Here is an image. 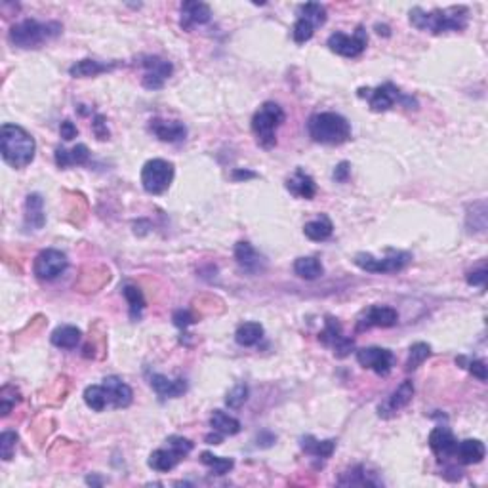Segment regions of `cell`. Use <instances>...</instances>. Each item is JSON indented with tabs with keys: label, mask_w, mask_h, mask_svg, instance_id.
<instances>
[{
	"label": "cell",
	"mask_w": 488,
	"mask_h": 488,
	"mask_svg": "<svg viewBox=\"0 0 488 488\" xmlns=\"http://www.w3.org/2000/svg\"><path fill=\"white\" fill-rule=\"evenodd\" d=\"M469 10L465 6H450L437 8L431 12H425L424 8H412L410 10V24L419 31L431 33V35H441L447 31H464L467 27Z\"/></svg>",
	"instance_id": "6da1fadb"
},
{
	"label": "cell",
	"mask_w": 488,
	"mask_h": 488,
	"mask_svg": "<svg viewBox=\"0 0 488 488\" xmlns=\"http://www.w3.org/2000/svg\"><path fill=\"white\" fill-rule=\"evenodd\" d=\"M0 153L12 168L29 166L36 153L33 136L18 124H4L0 130Z\"/></svg>",
	"instance_id": "7a4b0ae2"
},
{
	"label": "cell",
	"mask_w": 488,
	"mask_h": 488,
	"mask_svg": "<svg viewBox=\"0 0 488 488\" xmlns=\"http://www.w3.org/2000/svg\"><path fill=\"white\" fill-rule=\"evenodd\" d=\"M311 139L322 145H342L351 139V124L338 113H317L307 122Z\"/></svg>",
	"instance_id": "3957f363"
},
{
	"label": "cell",
	"mask_w": 488,
	"mask_h": 488,
	"mask_svg": "<svg viewBox=\"0 0 488 488\" xmlns=\"http://www.w3.org/2000/svg\"><path fill=\"white\" fill-rule=\"evenodd\" d=\"M64 27L58 21H46L41 24L36 19H24L12 27L10 31V42L14 46L31 50V48H41L42 44L54 41L61 35Z\"/></svg>",
	"instance_id": "277c9868"
},
{
	"label": "cell",
	"mask_w": 488,
	"mask_h": 488,
	"mask_svg": "<svg viewBox=\"0 0 488 488\" xmlns=\"http://www.w3.org/2000/svg\"><path fill=\"white\" fill-rule=\"evenodd\" d=\"M287 115L279 104L275 101H265L252 119V132L256 136L259 147L273 149L277 145V128L284 122Z\"/></svg>",
	"instance_id": "5b68a950"
},
{
	"label": "cell",
	"mask_w": 488,
	"mask_h": 488,
	"mask_svg": "<svg viewBox=\"0 0 488 488\" xmlns=\"http://www.w3.org/2000/svg\"><path fill=\"white\" fill-rule=\"evenodd\" d=\"M357 94H359V98L367 99L368 107L374 113H385V111H389L395 104H402L407 105V107L416 105V101L412 98L404 96L393 82H384V84H379L376 88H359Z\"/></svg>",
	"instance_id": "8992f818"
},
{
	"label": "cell",
	"mask_w": 488,
	"mask_h": 488,
	"mask_svg": "<svg viewBox=\"0 0 488 488\" xmlns=\"http://www.w3.org/2000/svg\"><path fill=\"white\" fill-rule=\"evenodd\" d=\"M355 265L361 267L362 271L367 273H397V271H402L407 267L410 262H412V256L408 252H401V250H389L385 258H374L372 254L361 252L355 256Z\"/></svg>",
	"instance_id": "52a82bcc"
},
{
	"label": "cell",
	"mask_w": 488,
	"mask_h": 488,
	"mask_svg": "<svg viewBox=\"0 0 488 488\" xmlns=\"http://www.w3.org/2000/svg\"><path fill=\"white\" fill-rule=\"evenodd\" d=\"M174 181V164L162 159L147 161L141 168V187L149 195H162Z\"/></svg>",
	"instance_id": "ba28073f"
},
{
	"label": "cell",
	"mask_w": 488,
	"mask_h": 488,
	"mask_svg": "<svg viewBox=\"0 0 488 488\" xmlns=\"http://www.w3.org/2000/svg\"><path fill=\"white\" fill-rule=\"evenodd\" d=\"M67 265H69V259H67V256L61 250L48 248V250H42L35 258L33 273L41 281H54V279H58L67 269Z\"/></svg>",
	"instance_id": "9c48e42d"
},
{
	"label": "cell",
	"mask_w": 488,
	"mask_h": 488,
	"mask_svg": "<svg viewBox=\"0 0 488 488\" xmlns=\"http://www.w3.org/2000/svg\"><path fill=\"white\" fill-rule=\"evenodd\" d=\"M328 48L334 54H338L342 58H359L364 50H367L368 36L364 27H357L355 35H345V33H334L328 36Z\"/></svg>",
	"instance_id": "30bf717a"
},
{
	"label": "cell",
	"mask_w": 488,
	"mask_h": 488,
	"mask_svg": "<svg viewBox=\"0 0 488 488\" xmlns=\"http://www.w3.org/2000/svg\"><path fill=\"white\" fill-rule=\"evenodd\" d=\"M319 339L322 344L330 347L334 351V355L338 359H345L349 357L355 349V339L345 338L344 332H342V324L338 322V319L334 317H327V322H324V330L319 334Z\"/></svg>",
	"instance_id": "8fae6325"
},
{
	"label": "cell",
	"mask_w": 488,
	"mask_h": 488,
	"mask_svg": "<svg viewBox=\"0 0 488 488\" xmlns=\"http://www.w3.org/2000/svg\"><path fill=\"white\" fill-rule=\"evenodd\" d=\"M141 67L145 69L144 79H141V84H144L147 90H161L164 86V82L172 76V64L166 61V59L156 58V56H147L141 61Z\"/></svg>",
	"instance_id": "7c38bea8"
},
{
	"label": "cell",
	"mask_w": 488,
	"mask_h": 488,
	"mask_svg": "<svg viewBox=\"0 0 488 488\" xmlns=\"http://www.w3.org/2000/svg\"><path fill=\"white\" fill-rule=\"evenodd\" d=\"M399 322V313L389 305H372L368 307L357 321V332H364L368 328H391Z\"/></svg>",
	"instance_id": "4fadbf2b"
},
{
	"label": "cell",
	"mask_w": 488,
	"mask_h": 488,
	"mask_svg": "<svg viewBox=\"0 0 488 488\" xmlns=\"http://www.w3.org/2000/svg\"><path fill=\"white\" fill-rule=\"evenodd\" d=\"M357 361L378 376H387L393 368V353L385 347H362L357 351Z\"/></svg>",
	"instance_id": "5bb4252c"
},
{
	"label": "cell",
	"mask_w": 488,
	"mask_h": 488,
	"mask_svg": "<svg viewBox=\"0 0 488 488\" xmlns=\"http://www.w3.org/2000/svg\"><path fill=\"white\" fill-rule=\"evenodd\" d=\"M414 397V384L410 382V379H404L399 387H397L393 393L389 395V399L384 402V404H379L378 408V414L382 416V418H391V416H395L397 412H401L402 408L408 407L410 404V401H412Z\"/></svg>",
	"instance_id": "9a60e30c"
},
{
	"label": "cell",
	"mask_w": 488,
	"mask_h": 488,
	"mask_svg": "<svg viewBox=\"0 0 488 488\" xmlns=\"http://www.w3.org/2000/svg\"><path fill=\"white\" fill-rule=\"evenodd\" d=\"M181 19L179 25L184 31H191L195 25H204L212 19V10L204 2H196V0H187L179 8Z\"/></svg>",
	"instance_id": "2e32d148"
},
{
	"label": "cell",
	"mask_w": 488,
	"mask_h": 488,
	"mask_svg": "<svg viewBox=\"0 0 488 488\" xmlns=\"http://www.w3.org/2000/svg\"><path fill=\"white\" fill-rule=\"evenodd\" d=\"M149 130L164 144H179L187 138V126L179 121H164L153 119L149 122Z\"/></svg>",
	"instance_id": "e0dca14e"
},
{
	"label": "cell",
	"mask_w": 488,
	"mask_h": 488,
	"mask_svg": "<svg viewBox=\"0 0 488 488\" xmlns=\"http://www.w3.org/2000/svg\"><path fill=\"white\" fill-rule=\"evenodd\" d=\"M456 444H458V441L448 427H435L429 433V448L439 459L454 458Z\"/></svg>",
	"instance_id": "ac0fdd59"
},
{
	"label": "cell",
	"mask_w": 488,
	"mask_h": 488,
	"mask_svg": "<svg viewBox=\"0 0 488 488\" xmlns=\"http://www.w3.org/2000/svg\"><path fill=\"white\" fill-rule=\"evenodd\" d=\"M104 387L109 397V404L113 408H126L132 404L134 401V391L130 389V385L124 384L121 378L116 376H109L104 379Z\"/></svg>",
	"instance_id": "d6986e66"
},
{
	"label": "cell",
	"mask_w": 488,
	"mask_h": 488,
	"mask_svg": "<svg viewBox=\"0 0 488 488\" xmlns=\"http://www.w3.org/2000/svg\"><path fill=\"white\" fill-rule=\"evenodd\" d=\"M149 384L161 399H178L187 391V382L184 378L170 379L162 374H153L149 378Z\"/></svg>",
	"instance_id": "ffe728a7"
},
{
	"label": "cell",
	"mask_w": 488,
	"mask_h": 488,
	"mask_svg": "<svg viewBox=\"0 0 488 488\" xmlns=\"http://www.w3.org/2000/svg\"><path fill=\"white\" fill-rule=\"evenodd\" d=\"M484 456H487V448L479 439H465V441L458 442L454 450V458L462 465L481 464Z\"/></svg>",
	"instance_id": "44dd1931"
},
{
	"label": "cell",
	"mask_w": 488,
	"mask_h": 488,
	"mask_svg": "<svg viewBox=\"0 0 488 488\" xmlns=\"http://www.w3.org/2000/svg\"><path fill=\"white\" fill-rule=\"evenodd\" d=\"M287 189L290 191L294 196L305 199V201H311V199L317 195L315 179L311 178L309 174H305L302 168H298V170L294 172L292 178H288Z\"/></svg>",
	"instance_id": "7402d4cb"
},
{
	"label": "cell",
	"mask_w": 488,
	"mask_h": 488,
	"mask_svg": "<svg viewBox=\"0 0 488 488\" xmlns=\"http://www.w3.org/2000/svg\"><path fill=\"white\" fill-rule=\"evenodd\" d=\"M46 224V216H44V201L39 193L27 196L25 201V227L27 229H42Z\"/></svg>",
	"instance_id": "603a6c76"
},
{
	"label": "cell",
	"mask_w": 488,
	"mask_h": 488,
	"mask_svg": "<svg viewBox=\"0 0 488 488\" xmlns=\"http://www.w3.org/2000/svg\"><path fill=\"white\" fill-rule=\"evenodd\" d=\"M339 487H379L382 481L376 479V473H368L364 465H355L353 469L345 471L338 479Z\"/></svg>",
	"instance_id": "cb8c5ba5"
},
{
	"label": "cell",
	"mask_w": 488,
	"mask_h": 488,
	"mask_svg": "<svg viewBox=\"0 0 488 488\" xmlns=\"http://www.w3.org/2000/svg\"><path fill=\"white\" fill-rule=\"evenodd\" d=\"M88 161H90V149L84 144L75 145L73 149H64V147L56 149V164H58V168L82 166Z\"/></svg>",
	"instance_id": "d4e9b609"
},
{
	"label": "cell",
	"mask_w": 488,
	"mask_h": 488,
	"mask_svg": "<svg viewBox=\"0 0 488 488\" xmlns=\"http://www.w3.org/2000/svg\"><path fill=\"white\" fill-rule=\"evenodd\" d=\"M184 459V456L179 452H176L172 447L166 448H159V450H155V452H151L149 456V467L153 471H159V473H168V471H172L176 465L179 464Z\"/></svg>",
	"instance_id": "484cf974"
},
{
	"label": "cell",
	"mask_w": 488,
	"mask_h": 488,
	"mask_svg": "<svg viewBox=\"0 0 488 488\" xmlns=\"http://www.w3.org/2000/svg\"><path fill=\"white\" fill-rule=\"evenodd\" d=\"M119 64H101L98 59H81L75 65H71L69 75L73 79H90V76H98L101 73H109Z\"/></svg>",
	"instance_id": "4316f807"
},
{
	"label": "cell",
	"mask_w": 488,
	"mask_h": 488,
	"mask_svg": "<svg viewBox=\"0 0 488 488\" xmlns=\"http://www.w3.org/2000/svg\"><path fill=\"white\" fill-rule=\"evenodd\" d=\"M235 259L242 269L248 273H258L262 269V258L256 252V248L247 241H241L235 244Z\"/></svg>",
	"instance_id": "83f0119b"
},
{
	"label": "cell",
	"mask_w": 488,
	"mask_h": 488,
	"mask_svg": "<svg viewBox=\"0 0 488 488\" xmlns=\"http://www.w3.org/2000/svg\"><path fill=\"white\" fill-rule=\"evenodd\" d=\"M210 427L212 431H218L219 435H236L241 431V422L236 418H233L231 414L224 412V410H214L212 416H210Z\"/></svg>",
	"instance_id": "f1b7e54d"
},
{
	"label": "cell",
	"mask_w": 488,
	"mask_h": 488,
	"mask_svg": "<svg viewBox=\"0 0 488 488\" xmlns=\"http://www.w3.org/2000/svg\"><path fill=\"white\" fill-rule=\"evenodd\" d=\"M82 332L76 327L65 324V327L56 328L52 332V344L59 349H75L81 344Z\"/></svg>",
	"instance_id": "f546056e"
},
{
	"label": "cell",
	"mask_w": 488,
	"mask_h": 488,
	"mask_svg": "<svg viewBox=\"0 0 488 488\" xmlns=\"http://www.w3.org/2000/svg\"><path fill=\"white\" fill-rule=\"evenodd\" d=\"M332 231H334V225L328 216H321V218L313 219V221H309V224H305V227H304L305 236H307L309 241H315V242H322V241H327V239H330V236H332Z\"/></svg>",
	"instance_id": "4dcf8cb0"
},
{
	"label": "cell",
	"mask_w": 488,
	"mask_h": 488,
	"mask_svg": "<svg viewBox=\"0 0 488 488\" xmlns=\"http://www.w3.org/2000/svg\"><path fill=\"white\" fill-rule=\"evenodd\" d=\"M302 450L305 454H311L315 458H330L336 450V441L328 439V441H317L313 435H307L302 439Z\"/></svg>",
	"instance_id": "1f68e13d"
},
{
	"label": "cell",
	"mask_w": 488,
	"mask_h": 488,
	"mask_svg": "<svg viewBox=\"0 0 488 488\" xmlns=\"http://www.w3.org/2000/svg\"><path fill=\"white\" fill-rule=\"evenodd\" d=\"M262 338H264V327L259 322H242L235 332L236 344L242 347H252Z\"/></svg>",
	"instance_id": "d6a6232c"
},
{
	"label": "cell",
	"mask_w": 488,
	"mask_h": 488,
	"mask_svg": "<svg viewBox=\"0 0 488 488\" xmlns=\"http://www.w3.org/2000/svg\"><path fill=\"white\" fill-rule=\"evenodd\" d=\"M294 273L305 281H315L324 273V267L317 258H298L294 262Z\"/></svg>",
	"instance_id": "836d02e7"
},
{
	"label": "cell",
	"mask_w": 488,
	"mask_h": 488,
	"mask_svg": "<svg viewBox=\"0 0 488 488\" xmlns=\"http://www.w3.org/2000/svg\"><path fill=\"white\" fill-rule=\"evenodd\" d=\"M84 402H86L88 408H92L94 412H104L107 404H109V397H107L104 384L88 385L84 389Z\"/></svg>",
	"instance_id": "e575fe53"
},
{
	"label": "cell",
	"mask_w": 488,
	"mask_h": 488,
	"mask_svg": "<svg viewBox=\"0 0 488 488\" xmlns=\"http://www.w3.org/2000/svg\"><path fill=\"white\" fill-rule=\"evenodd\" d=\"M201 462L204 465H206L208 469L212 471V475H225V473H229L231 469H233V465H235V462H233V458H221V456H214L212 452H202L201 454Z\"/></svg>",
	"instance_id": "d590c367"
},
{
	"label": "cell",
	"mask_w": 488,
	"mask_h": 488,
	"mask_svg": "<svg viewBox=\"0 0 488 488\" xmlns=\"http://www.w3.org/2000/svg\"><path fill=\"white\" fill-rule=\"evenodd\" d=\"M122 294H124V298H126L128 305H130V319H132V321H138L139 317H141V311H144L145 307L144 294H141V290H139L138 287H130V284L124 287Z\"/></svg>",
	"instance_id": "8d00e7d4"
},
{
	"label": "cell",
	"mask_w": 488,
	"mask_h": 488,
	"mask_svg": "<svg viewBox=\"0 0 488 488\" xmlns=\"http://www.w3.org/2000/svg\"><path fill=\"white\" fill-rule=\"evenodd\" d=\"M298 14L299 18L309 19L315 27H321V25H324V21H327V8L322 6V4H319V2L302 4V6L298 8Z\"/></svg>",
	"instance_id": "74e56055"
},
{
	"label": "cell",
	"mask_w": 488,
	"mask_h": 488,
	"mask_svg": "<svg viewBox=\"0 0 488 488\" xmlns=\"http://www.w3.org/2000/svg\"><path fill=\"white\" fill-rule=\"evenodd\" d=\"M429 355H431L429 345L424 344V342H418V344H414L412 347H410V353H408V361H407L408 372H412V370H416L418 367H422L425 359H427Z\"/></svg>",
	"instance_id": "f35d334b"
},
{
	"label": "cell",
	"mask_w": 488,
	"mask_h": 488,
	"mask_svg": "<svg viewBox=\"0 0 488 488\" xmlns=\"http://www.w3.org/2000/svg\"><path fill=\"white\" fill-rule=\"evenodd\" d=\"M19 401H21L19 391L14 385H4L0 391V412H2V416H8L12 412Z\"/></svg>",
	"instance_id": "ab89813d"
},
{
	"label": "cell",
	"mask_w": 488,
	"mask_h": 488,
	"mask_svg": "<svg viewBox=\"0 0 488 488\" xmlns=\"http://www.w3.org/2000/svg\"><path fill=\"white\" fill-rule=\"evenodd\" d=\"M315 29L317 27L311 24L309 19L298 18L296 19V24H294V27H292L294 41L298 42V44H304V42L311 41V39H313V35H315Z\"/></svg>",
	"instance_id": "60d3db41"
},
{
	"label": "cell",
	"mask_w": 488,
	"mask_h": 488,
	"mask_svg": "<svg viewBox=\"0 0 488 488\" xmlns=\"http://www.w3.org/2000/svg\"><path fill=\"white\" fill-rule=\"evenodd\" d=\"M248 401V385L247 384H236L233 389L227 393V397H225V404L229 408H233V410H236V408H241L244 402Z\"/></svg>",
	"instance_id": "b9f144b4"
},
{
	"label": "cell",
	"mask_w": 488,
	"mask_h": 488,
	"mask_svg": "<svg viewBox=\"0 0 488 488\" xmlns=\"http://www.w3.org/2000/svg\"><path fill=\"white\" fill-rule=\"evenodd\" d=\"M16 447H18V435L14 431H4L0 435V456L4 462L12 459L14 452H16Z\"/></svg>",
	"instance_id": "7bdbcfd3"
},
{
	"label": "cell",
	"mask_w": 488,
	"mask_h": 488,
	"mask_svg": "<svg viewBox=\"0 0 488 488\" xmlns=\"http://www.w3.org/2000/svg\"><path fill=\"white\" fill-rule=\"evenodd\" d=\"M456 364H459L462 368H467V370H469L475 378L481 379V382H487V362L481 361V359H477V361H467L465 357H458V359H456Z\"/></svg>",
	"instance_id": "ee69618b"
},
{
	"label": "cell",
	"mask_w": 488,
	"mask_h": 488,
	"mask_svg": "<svg viewBox=\"0 0 488 488\" xmlns=\"http://www.w3.org/2000/svg\"><path fill=\"white\" fill-rule=\"evenodd\" d=\"M166 444L168 447H172L176 452H179L181 456H187V454L193 450V442L189 441V439H185V437H179V435H172V437H168L166 439Z\"/></svg>",
	"instance_id": "f6af8a7d"
},
{
	"label": "cell",
	"mask_w": 488,
	"mask_h": 488,
	"mask_svg": "<svg viewBox=\"0 0 488 488\" xmlns=\"http://www.w3.org/2000/svg\"><path fill=\"white\" fill-rule=\"evenodd\" d=\"M172 321L178 328H187L189 324H193V322H195V317L191 315V311L178 309V311H174Z\"/></svg>",
	"instance_id": "bcb514c9"
},
{
	"label": "cell",
	"mask_w": 488,
	"mask_h": 488,
	"mask_svg": "<svg viewBox=\"0 0 488 488\" xmlns=\"http://www.w3.org/2000/svg\"><path fill=\"white\" fill-rule=\"evenodd\" d=\"M487 275H488L487 267L471 271L469 275H467V284H471V287H484V282H487Z\"/></svg>",
	"instance_id": "7dc6e473"
},
{
	"label": "cell",
	"mask_w": 488,
	"mask_h": 488,
	"mask_svg": "<svg viewBox=\"0 0 488 488\" xmlns=\"http://www.w3.org/2000/svg\"><path fill=\"white\" fill-rule=\"evenodd\" d=\"M92 128H94V134H96V138L101 139V141L109 138V130H107L105 119L101 115H98V116H96V119H94Z\"/></svg>",
	"instance_id": "c3c4849f"
},
{
	"label": "cell",
	"mask_w": 488,
	"mask_h": 488,
	"mask_svg": "<svg viewBox=\"0 0 488 488\" xmlns=\"http://www.w3.org/2000/svg\"><path fill=\"white\" fill-rule=\"evenodd\" d=\"M59 134H61V138H64L65 141H71V139L79 136V130H76V126L71 121H64L61 122V126H59Z\"/></svg>",
	"instance_id": "681fc988"
},
{
	"label": "cell",
	"mask_w": 488,
	"mask_h": 488,
	"mask_svg": "<svg viewBox=\"0 0 488 488\" xmlns=\"http://www.w3.org/2000/svg\"><path fill=\"white\" fill-rule=\"evenodd\" d=\"M349 174H351L349 162H339L338 166H336V170H334V179L339 181V184H345V181L349 179Z\"/></svg>",
	"instance_id": "f907efd6"
},
{
	"label": "cell",
	"mask_w": 488,
	"mask_h": 488,
	"mask_svg": "<svg viewBox=\"0 0 488 488\" xmlns=\"http://www.w3.org/2000/svg\"><path fill=\"white\" fill-rule=\"evenodd\" d=\"M221 441H224V435H219L218 431H212L210 435H206L208 444H221Z\"/></svg>",
	"instance_id": "816d5d0a"
},
{
	"label": "cell",
	"mask_w": 488,
	"mask_h": 488,
	"mask_svg": "<svg viewBox=\"0 0 488 488\" xmlns=\"http://www.w3.org/2000/svg\"><path fill=\"white\" fill-rule=\"evenodd\" d=\"M250 178H256V174L254 172H242V170H236V172L233 174V179H250Z\"/></svg>",
	"instance_id": "f5cc1de1"
}]
</instances>
